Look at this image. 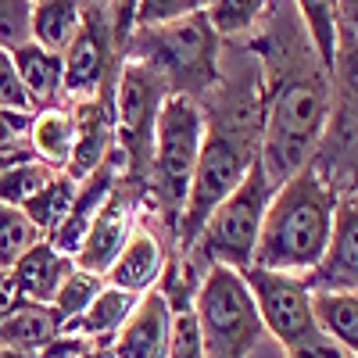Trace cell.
I'll use <instances>...</instances> for the list:
<instances>
[{
  "instance_id": "18",
  "label": "cell",
  "mask_w": 358,
  "mask_h": 358,
  "mask_svg": "<svg viewBox=\"0 0 358 358\" xmlns=\"http://www.w3.org/2000/svg\"><path fill=\"white\" fill-rule=\"evenodd\" d=\"M11 62H15L18 83L25 90L33 115L65 104V62L57 54H50V50H43L29 40L25 47L11 50Z\"/></svg>"
},
{
  "instance_id": "10",
  "label": "cell",
  "mask_w": 358,
  "mask_h": 358,
  "mask_svg": "<svg viewBox=\"0 0 358 358\" xmlns=\"http://www.w3.org/2000/svg\"><path fill=\"white\" fill-rule=\"evenodd\" d=\"M273 194H276V183L265 176L258 162L244 183L208 215L190 251H197L208 265H226V268H236V273L248 268L255 258L262 219H265V208L273 201Z\"/></svg>"
},
{
  "instance_id": "30",
  "label": "cell",
  "mask_w": 358,
  "mask_h": 358,
  "mask_svg": "<svg viewBox=\"0 0 358 358\" xmlns=\"http://www.w3.org/2000/svg\"><path fill=\"white\" fill-rule=\"evenodd\" d=\"M169 358H204L194 305H187V308H176V312H172V341H169Z\"/></svg>"
},
{
  "instance_id": "37",
  "label": "cell",
  "mask_w": 358,
  "mask_h": 358,
  "mask_svg": "<svg viewBox=\"0 0 358 358\" xmlns=\"http://www.w3.org/2000/svg\"><path fill=\"white\" fill-rule=\"evenodd\" d=\"M33 147H29V140H18V143H8V147H0V176H8L15 165L22 162H33Z\"/></svg>"
},
{
  "instance_id": "2",
  "label": "cell",
  "mask_w": 358,
  "mask_h": 358,
  "mask_svg": "<svg viewBox=\"0 0 358 358\" xmlns=\"http://www.w3.org/2000/svg\"><path fill=\"white\" fill-rule=\"evenodd\" d=\"M204 136L190 197L176 229V251L194 248L208 215L244 183L248 172L262 162L265 133V101H262V69L244 43H222V76L215 90L201 101Z\"/></svg>"
},
{
  "instance_id": "29",
  "label": "cell",
  "mask_w": 358,
  "mask_h": 358,
  "mask_svg": "<svg viewBox=\"0 0 358 358\" xmlns=\"http://www.w3.org/2000/svg\"><path fill=\"white\" fill-rule=\"evenodd\" d=\"M57 172L50 165H43L40 158L33 162H22L15 165L8 176H0V204H11V208H22L29 197H36Z\"/></svg>"
},
{
  "instance_id": "22",
  "label": "cell",
  "mask_w": 358,
  "mask_h": 358,
  "mask_svg": "<svg viewBox=\"0 0 358 358\" xmlns=\"http://www.w3.org/2000/svg\"><path fill=\"white\" fill-rule=\"evenodd\" d=\"M62 334V322L50 312V305L22 301L8 319H0V348L11 351H40Z\"/></svg>"
},
{
  "instance_id": "28",
  "label": "cell",
  "mask_w": 358,
  "mask_h": 358,
  "mask_svg": "<svg viewBox=\"0 0 358 358\" xmlns=\"http://www.w3.org/2000/svg\"><path fill=\"white\" fill-rule=\"evenodd\" d=\"M40 241L43 236L33 229V222L25 219L22 208L0 204V273H8V268Z\"/></svg>"
},
{
  "instance_id": "23",
  "label": "cell",
  "mask_w": 358,
  "mask_h": 358,
  "mask_svg": "<svg viewBox=\"0 0 358 358\" xmlns=\"http://www.w3.org/2000/svg\"><path fill=\"white\" fill-rule=\"evenodd\" d=\"M76 197H79V179H72L69 172H57L36 197H29L22 204V212L43 241H50V236L65 226V219L72 215Z\"/></svg>"
},
{
  "instance_id": "11",
  "label": "cell",
  "mask_w": 358,
  "mask_h": 358,
  "mask_svg": "<svg viewBox=\"0 0 358 358\" xmlns=\"http://www.w3.org/2000/svg\"><path fill=\"white\" fill-rule=\"evenodd\" d=\"M241 276L258 305L265 334H273L283 348V355L301 351L315 337H322L315 312H312V290L301 276H283V273H265V268H241Z\"/></svg>"
},
{
  "instance_id": "6",
  "label": "cell",
  "mask_w": 358,
  "mask_h": 358,
  "mask_svg": "<svg viewBox=\"0 0 358 358\" xmlns=\"http://www.w3.org/2000/svg\"><path fill=\"white\" fill-rule=\"evenodd\" d=\"M169 101L165 83L136 62H126L115 83V162H118V190L140 212L147 201V172L155 155L158 115Z\"/></svg>"
},
{
  "instance_id": "3",
  "label": "cell",
  "mask_w": 358,
  "mask_h": 358,
  "mask_svg": "<svg viewBox=\"0 0 358 358\" xmlns=\"http://www.w3.org/2000/svg\"><path fill=\"white\" fill-rule=\"evenodd\" d=\"M334 212L337 197L322 183V176L312 165L294 172L276 187L273 201L265 208L251 265L265 268V273L305 280L326 255V244L334 233Z\"/></svg>"
},
{
  "instance_id": "7",
  "label": "cell",
  "mask_w": 358,
  "mask_h": 358,
  "mask_svg": "<svg viewBox=\"0 0 358 358\" xmlns=\"http://www.w3.org/2000/svg\"><path fill=\"white\" fill-rule=\"evenodd\" d=\"M136 4H83V22L65 50V104L94 101L115 90L126 65V43L133 33Z\"/></svg>"
},
{
  "instance_id": "20",
  "label": "cell",
  "mask_w": 358,
  "mask_h": 358,
  "mask_svg": "<svg viewBox=\"0 0 358 358\" xmlns=\"http://www.w3.org/2000/svg\"><path fill=\"white\" fill-rule=\"evenodd\" d=\"M83 22V4L76 0H33L29 11V40L36 47L65 57Z\"/></svg>"
},
{
  "instance_id": "1",
  "label": "cell",
  "mask_w": 358,
  "mask_h": 358,
  "mask_svg": "<svg viewBox=\"0 0 358 358\" xmlns=\"http://www.w3.org/2000/svg\"><path fill=\"white\" fill-rule=\"evenodd\" d=\"M244 47L262 69V169L280 187L312 162L319 147L330 115V69L315 57L297 4H268L258 33Z\"/></svg>"
},
{
  "instance_id": "4",
  "label": "cell",
  "mask_w": 358,
  "mask_h": 358,
  "mask_svg": "<svg viewBox=\"0 0 358 358\" xmlns=\"http://www.w3.org/2000/svg\"><path fill=\"white\" fill-rule=\"evenodd\" d=\"M201 136H204L201 104L187 97H169L158 115L155 155H151V172H147V201L140 212V222L162 236L165 251H176V229L183 219L190 183L197 172Z\"/></svg>"
},
{
  "instance_id": "38",
  "label": "cell",
  "mask_w": 358,
  "mask_h": 358,
  "mask_svg": "<svg viewBox=\"0 0 358 358\" xmlns=\"http://www.w3.org/2000/svg\"><path fill=\"white\" fill-rule=\"evenodd\" d=\"M22 305V294L11 283V273H0V319H8Z\"/></svg>"
},
{
  "instance_id": "19",
  "label": "cell",
  "mask_w": 358,
  "mask_h": 358,
  "mask_svg": "<svg viewBox=\"0 0 358 358\" xmlns=\"http://www.w3.org/2000/svg\"><path fill=\"white\" fill-rule=\"evenodd\" d=\"M29 147L33 155L50 165L54 172H69L72 151H76V118L72 108H47L33 115V126H29Z\"/></svg>"
},
{
  "instance_id": "33",
  "label": "cell",
  "mask_w": 358,
  "mask_h": 358,
  "mask_svg": "<svg viewBox=\"0 0 358 358\" xmlns=\"http://www.w3.org/2000/svg\"><path fill=\"white\" fill-rule=\"evenodd\" d=\"M108 348L111 344H104V341H86V337H76V334H57L50 344H43L36 351V358H97Z\"/></svg>"
},
{
  "instance_id": "13",
  "label": "cell",
  "mask_w": 358,
  "mask_h": 358,
  "mask_svg": "<svg viewBox=\"0 0 358 358\" xmlns=\"http://www.w3.org/2000/svg\"><path fill=\"white\" fill-rule=\"evenodd\" d=\"M140 219V208L115 187V194L104 201V208L97 212V219L90 222L83 244L76 251V268H83V273H94V276H108V268L115 265V258L122 255L129 233Z\"/></svg>"
},
{
  "instance_id": "8",
  "label": "cell",
  "mask_w": 358,
  "mask_h": 358,
  "mask_svg": "<svg viewBox=\"0 0 358 358\" xmlns=\"http://www.w3.org/2000/svg\"><path fill=\"white\" fill-rule=\"evenodd\" d=\"M194 315L204 358H251L265 334L244 276L226 265H212L204 273L194 297Z\"/></svg>"
},
{
  "instance_id": "34",
  "label": "cell",
  "mask_w": 358,
  "mask_h": 358,
  "mask_svg": "<svg viewBox=\"0 0 358 358\" xmlns=\"http://www.w3.org/2000/svg\"><path fill=\"white\" fill-rule=\"evenodd\" d=\"M0 111H29V97L18 83V72H15V62H11V50L0 47Z\"/></svg>"
},
{
  "instance_id": "14",
  "label": "cell",
  "mask_w": 358,
  "mask_h": 358,
  "mask_svg": "<svg viewBox=\"0 0 358 358\" xmlns=\"http://www.w3.org/2000/svg\"><path fill=\"white\" fill-rule=\"evenodd\" d=\"M69 108L76 118V151L69 162V176L83 183L90 172L115 155V90Z\"/></svg>"
},
{
  "instance_id": "15",
  "label": "cell",
  "mask_w": 358,
  "mask_h": 358,
  "mask_svg": "<svg viewBox=\"0 0 358 358\" xmlns=\"http://www.w3.org/2000/svg\"><path fill=\"white\" fill-rule=\"evenodd\" d=\"M169 341H172V305L155 287L140 297L126 326L115 334L111 358H169Z\"/></svg>"
},
{
  "instance_id": "27",
  "label": "cell",
  "mask_w": 358,
  "mask_h": 358,
  "mask_svg": "<svg viewBox=\"0 0 358 358\" xmlns=\"http://www.w3.org/2000/svg\"><path fill=\"white\" fill-rule=\"evenodd\" d=\"M104 290V280L94 276V273H83V268H72L69 280L62 283V290L54 294V301H50V312L57 315V322H62V330L65 326H72L90 305H94V297Z\"/></svg>"
},
{
  "instance_id": "12",
  "label": "cell",
  "mask_w": 358,
  "mask_h": 358,
  "mask_svg": "<svg viewBox=\"0 0 358 358\" xmlns=\"http://www.w3.org/2000/svg\"><path fill=\"white\" fill-rule=\"evenodd\" d=\"M305 283L312 294H358V197L337 201L330 244Z\"/></svg>"
},
{
  "instance_id": "31",
  "label": "cell",
  "mask_w": 358,
  "mask_h": 358,
  "mask_svg": "<svg viewBox=\"0 0 358 358\" xmlns=\"http://www.w3.org/2000/svg\"><path fill=\"white\" fill-rule=\"evenodd\" d=\"M29 11H33V0H0V47L4 50L29 43Z\"/></svg>"
},
{
  "instance_id": "39",
  "label": "cell",
  "mask_w": 358,
  "mask_h": 358,
  "mask_svg": "<svg viewBox=\"0 0 358 358\" xmlns=\"http://www.w3.org/2000/svg\"><path fill=\"white\" fill-rule=\"evenodd\" d=\"M0 358H36V351H11V348H0Z\"/></svg>"
},
{
  "instance_id": "26",
  "label": "cell",
  "mask_w": 358,
  "mask_h": 358,
  "mask_svg": "<svg viewBox=\"0 0 358 358\" xmlns=\"http://www.w3.org/2000/svg\"><path fill=\"white\" fill-rule=\"evenodd\" d=\"M297 15H301L305 36L315 50V57L334 72L337 50H341V25H337V4H326V0H308V4H297Z\"/></svg>"
},
{
  "instance_id": "16",
  "label": "cell",
  "mask_w": 358,
  "mask_h": 358,
  "mask_svg": "<svg viewBox=\"0 0 358 358\" xmlns=\"http://www.w3.org/2000/svg\"><path fill=\"white\" fill-rule=\"evenodd\" d=\"M165 262H169V251H165V244H162V236H158L151 226H143V222L136 219L129 241H126L122 255L115 258V265L108 268L104 283L143 297L147 290H155V287L162 283Z\"/></svg>"
},
{
  "instance_id": "21",
  "label": "cell",
  "mask_w": 358,
  "mask_h": 358,
  "mask_svg": "<svg viewBox=\"0 0 358 358\" xmlns=\"http://www.w3.org/2000/svg\"><path fill=\"white\" fill-rule=\"evenodd\" d=\"M136 305H140L136 294L104 283V290L94 297V305H90L72 326H65L62 334H76V337H86V341H104V344H111L115 334L126 326V319L133 315Z\"/></svg>"
},
{
  "instance_id": "25",
  "label": "cell",
  "mask_w": 358,
  "mask_h": 358,
  "mask_svg": "<svg viewBox=\"0 0 358 358\" xmlns=\"http://www.w3.org/2000/svg\"><path fill=\"white\" fill-rule=\"evenodd\" d=\"M265 0H212L204 4V18L222 43H248L265 18Z\"/></svg>"
},
{
  "instance_id": "35",
  "label": "cell",
  "mask_w": 358,
  "mask_h": 358,
  "mask_svg": "<svg viewBox=\"0 0 358 358\" xmlns=\"http://www.w3.org/2000/svg\"><path fill=\"white\" fill-rule=\"evenodd\" d=\"M29 126H33L29 111H0V147L29 140Z\"/></svg>"
},
{
  "instance_id": "36",
  "label": "cell",
  "mask_w": 358,
  "mask_h": 358,
  "mask_svg": "<svg viewBox=\"0 0 358 358\" xmlns=\"http://www.w3.org/2000/svg\"><path fill=\"white\" fill-rule=\"evenodd\" d=\"M337 25H341V40L358 47V0H341L337 4Z\"/></svg>"
},
{
  "instance_id": "5",
  "label": "cell",
  "mask_w": 358,
  "mask_h": 358,
  "mask_svg": "<svg viewBox=\"0 0 358 358\" xmlns=\"http://www.w3.org/2000/svg\"><path fill=\"white\" fill-rule=\"evenodd\" d=\"M126 62H136L147 72H155L165 83L169 97H187L201 104L222 76V40L212 33L201 4L194 15L169 25H133Z\"/></svg>"
},
{
  "instance_id": "24",
  "label": "cell",
  "mask_w": 358,
  "mask_h": 358,
  "mask_svg": "<svg viewBox=\"0 0 358 358\" xmlns=\"http://www.w3.org/2000/svg\"><path fill=\"white\" fill-rule=\"evenodd\" d=\"M319 330L348 358H358V294H312Z\"/></svg>"
},
{
  "instance_id": "17",
  "label": "cell",
  "mask_w": 358,
  "mask_h": 358,
  "mask_svg": "<svg viewBox=\"0 0 358 358\" xmlns=\"http://www.w3.org/2000/svg\"><path fill=\"white\" fill-rule=\"evenodd\" d=\"M76 268V262L69 255H62L50 241H40L29 248L8 273L15 290L22 294V301H33V305H50L54 294L62 290V283L69 280V273Z\"/></svg>"
},
{
  "instance_id": "9",
  "label": "cell",
  "mask_w": 358,
  "mask_h": 358,
  "mask_svg": "<svg viewBox=\"0 0 358 358\" xmlns=\"http://www.w3.org/2000/svg\"><path fill=\"white\" fill-rule=\"evenodd\" d=\"M308 165L337 201L358 197V47L344 40L330 72V115Z\"/></svg>"
},
{
  "instance_id": "32",
  "label": "cell",
  "mask_w": 358,
  "mask_h": 358,
  "mask_svg": "<svg viewBox=\"0 0 358 358\" xmlns=\"http://www.w3.org/2000/svg\"><path fill=\"white\" fill-rule=\"evenodd\" d=\"M201 8V0H143L133 11V25L136 29H151V25H169L179 22Z\"/></svg>"
}]
</instances>
